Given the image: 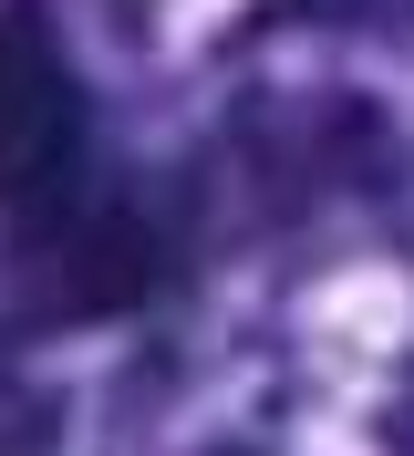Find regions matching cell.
<instances>
[{
    "label": "cell",
    "instance_id": "7a4b0ae2",
    "mask_svg": "<svg viewBox=\"0 0 414 456\" xmlns=\"http://www.w3.org/2000/svg\"><path fill=\"white\" fill-rule=\"evenodd\" d=\"M73 125H83V104H73L62 53L31 21H0V208H31L62 187Z\"/></svg>",
    "mask_w": 414,
    "mask_h": 456
},
{
    "label": "cell",
    "instance_id": "3957f363",
    "mask_svg": "<svg viewBox=\"0 0 414 456\" xmlns=\"http://www.w3.org/2000/svg\"><path fill=\"white\" fill-rule=\"evenodd\" d=\"M280 11H311V21H414V0H280Z\"/></svg>",
    "mask_w": 414,
    "mask_h": 456
},
{
    "label": "cell",
    "instance_id": "6da1fadb",
    "mask_svg": "<svg viewBox=\"0 0 414 456\" xmlns=\"http://www.w3.org/2000/svg\"><path fill=\"white\" fill-rule=\"evenodd\" d=\"M156 218L125 187H53L21 208V249H11V301L31 322H93L156 290Z\"/></svg>",
    "mask_w": 414,
    "mask_h": 456
}]
</instances>
